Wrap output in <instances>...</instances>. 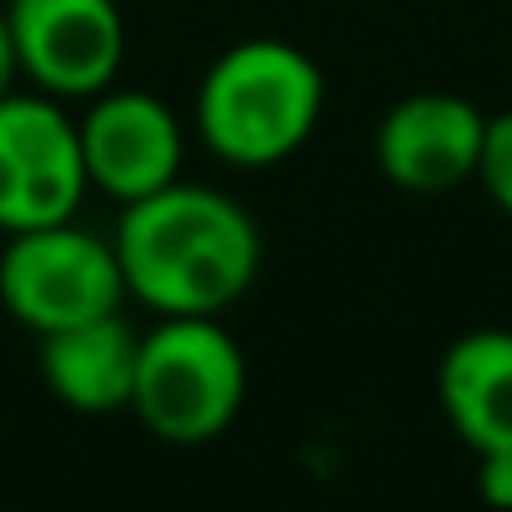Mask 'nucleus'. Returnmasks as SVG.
Instances as JSON below:
<instances>
[{
    "mask_svg": "<svg viewBox=\"0 0 512 512\" xmlns=\"http://www.w3.org/2000/svg\"><path fill=\"white\" fill-rule=\"evenodd\" d=\"M116 256L126 297L156 317H221L262 272V231L226 191L171 181L116 221Z\"/></svg>",
    "mask_w": 512,
    "mask_h": 512,
    "instance_id": "nucleus-1",
    "label": "nucleus"
},
{
    "mask_svg": "<svg viewBox=\"0 0 512 512\" xmlns=\"http://www.w3.org/2000/svg\"><path fill=\"white\" fill-rule=\"evenodd\" d=\"M327 106V81L317 61L287 41L256 36L211 61L196 86V131L201 146L236 166L267 171L297 156Z\"/></svg>",
    "mask_w": 512,
    "mask_h": 512,
    "instance_id": "nucleus-2",
    "label": "nucleus"
},
{
    "mask_svg": "<svg viewBox=\"0 0 512 512\" xmlns=\"http://www.w3.org/2000/svg\"><path fill=\"white\" fill-rule=\"evenodd\" d=\"M246 402V357L216 317H161L136 347V422L171 447L216 442Z\"/></svg>",
    "mask_w": 512,
    "mask_h": 512,
    "instance_id": "nucleus-3",
    "label": "nucleus"
},
{
    "mask_svg": "<svg viewBox=\"0 0 512 512\" xmlns=\"http://www.w3.org/2000/svg\"><path fill=\"white\" fill-rule=\"evenodd\" d=\"M126 302V277L116 241L56 221L36 231H11L0 246V307L36 337L111 317Z\"/></svg>",
    "mask_w": 512,
    "mask_h": 512,
    "instance_id": "nucleus-4",
    "label": "nucleus"
},
{
    "mask_svg": "<svg viewBox=\"0 0 512 512\" xmlns=\"http://www.w3.org/2000/svg\"><path fill=\"white\" fill-rule=\"evenodd\" d=\"M86 191L76 116L46 91L0 96V231L71 221Z\"/></svg>",
    "mask_w": 512,
    "mask_h": 512,
    "instance_id": "nucleus-5",
    "label": "nucleus"
},
{
    "mask_svg": "<svg viewBox=\"0 0 512 512\" xmlns=\"http://www.w3.org/2000/svg\"><path fill=\"white\" fill-rule=\"evenodd\" d=\"M21 76L56 101H91L116 86L126 21L116 0H6Z\"/></svg>",
    "mask_w": 512,
    "mask_h": 512,
    "instance_id": "nucleus-6",
    "label": "nucleus"
},
{
    "mask_svg": "<svg viewBox=\"0 0 512 512\" xmlns=\"http://www.w3.org/2000/svg\"><path fill=\"white\" fill-rule=\"evenodd\" d=\"M81 131V161L91 191L111 196L116 206H131L181 176V121L176 111L151 91H96L76 121Z\"/></svg>",
    "mask_w": 512,
    "mask_h": 512,
    "instance_id": "nucleus-7",
    "label": "nucleus"
},
{
    "mask_svg": "<svg viewBox=\"0 0 512 512\" xmlns=\"http://www.w3.org/2000/svg\"><path fill=\"white\" fill-rule=\"evenodd\" d=\"M487 116L452 91L402 96L377 126V166L397 191L442 196L477 181Z\"/></svg>",
    "mask_w": 512,
    "mask_h": 512,
    "instance_id": "nucleus-8",
    "label": "nucleus"
},
{
    "mask_svg": "<svg viewBox=\"0 0 512 512\" xmlns=\"http://www.w3.org/2000/svg\"><path fill=\"white\" fill-rule=\"evenodd\" d=\"M136 347L141 337L121 312L91 317L81 327H61L41 337V377L61 407L101 417L131 407L136 387Z\"/></svg>",
    "mask_w": 512,
    "mask_h": 512,
    "instance_id": "nucleus-9",
    "label": "nucleus"
},
{
    "mask_svg": "<svg viewBox=\"0 0 512 512\" xmlns=\"http://www.w3.org/2000/svg\"><path fill=\"white\" fill-rule=\"evenodd\" d=\"M437 402L472 452L512 447V332L477 327L437 362Z\"/></svg>",
    "mask_w": 512,
    "mask_h": 512,
    "instance_id": "nucleus-10",
    "label": "nucleus"
},
{
    "mask_svg": "<svg viewBox=\"0 0 512 512\" xmlns=\"http://www.w3.org/2000/svg\"><path fill=\"white\" fill-rule=\"evenodd\" d=\"M477 181L492 196V206L502 216H512V111L487 116V136H482V161H477Z\"/></svg>",
    "mask_w": 512,
    "mask_h": 512,
    "instance_id": "nucleus-11",
    "label": "nucleus"
},
{
    "mask_svg": "<svg viewBox=\"0 0 512 512\" xmlns=\"http://www.w3.org/2000/svg\"><path fill=\"white\" fill-rule=\"evenodd\" d=\"M477 497L497 512H512V447L477 452Z\"/></svg>",
    "mask_w": 512,
    "mask_h": 512,
    "instance_id": "nucleus-12",
    "label": "nucleus"
},
{
    "mask_svg": "<svg viewBox=\"0 0 512 512\" xmlns=\"http://www.w3.org/2000/svg\"><path fill=\"white\" fill-rule=\"evenodd\" d=\"M16 81H21V56H16L11 21H6V11H0V96H6V91H16Z\"/></svg>",
    "mask_w": 512,
    "mask_h": 512,
    "instance_id": "nucleus-13",
    "label": "nucleus"
}]
</instances>
